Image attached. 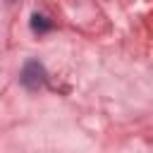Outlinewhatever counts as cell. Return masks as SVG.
<instances>
[{"mask_svg": "<svg viewBox=\"0 0 153 153\" xmlns=\"http://www.w3.org/2000/svg\"><path fill=\"white\" fill-rule=\"evenodd\" d=\"M19 81L24 84V88L38 91V88L43 86V81H45V69H43V65H41L38 60H29V62L24 65L22 74H19Z\"/></svg>", "mask_w": 153, "mask_h": 153, "instance_id": "obj_1", "label": "cell"}, {"mask_svg": "<svg viewBox=\"0 0 153 153\" xmlns=\"http://www.w3.org/2000/svg\"><path fill=\"white\" fill-rule=\"evenodd\" d=\"M31 29H33L36 33H45V31L53 29V24H50L48 17H43V14H33V17H31Z\"/></svg>", "mask_w": 153, "mask_h": 153, "instance_id": "obj_2", "label": "cell"}]
</instances>
